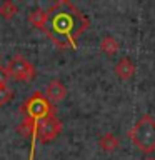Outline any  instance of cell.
I'll list each match as a JSON object with an SVG mask.
<instances>
[{
	"label": "cell",
	"mask_w": 155,
	"mask_h": 160,
	"mask_svg": "<svg viewBox=\"0 0 155 160\" xmlns=\"http://www.w3.org/2000/svg\"><path fill=\"white\" fill-rule=\"evenodd\" d=\"M45 97H47L52 103H57L60 100H63L67 97V87L62 83V80L58 78H53L50 80L47 88H45Z\"/></svg>",
	"instance_id": "8992f818"
},
{
	"label": "cell",
	"mask_w": 155,
	"mask_h": 160,
	"mask_svg": "<svg viewBox=\"0 0 155 160\" xmlns=\"http://www.w3.org/2000/svg\"><path fill=\"white\" fill-rule=\"evenodd\" d=\"M20 110H22V113H23L25 118L33 120L35 123L42 122L43 118L50 117V115H55L53 103L45 97V93L38 92V90H37V92H33L28 98L23 100Z\"/></svg>",
	"instance_id": "3957f363"
},
{
	"label": "cell",
	"mask_w": 155,
	"mask_h": 160,
	"mask_svg": "<svg viewBox=\"0 0 155 160\" xmlns=\"http://www.w3.org/2000/svg\"><path fill=\"white\" fill-rule=\"evenodd\" d=\"M18 13V7L15 5L12 0H5V2L0 5V17L5 20H10L12 17Z\"/></svg>",
	"instance_id": "8fae6325"
},
{
	"label": "cell",
	"mask_w": 155,
	"mask_h": 160,
	"mask_svg": "<svg viewBox=\"0 0 155 160\" xmlns=\"http://www.w3.org/2000/svg\"><path fill=\"white\" fill-rule=\"evenodd\" d=\"M28 22L32 23L35 28L43 30L45 22H47V10H43V8H37V10H33V12L28 15Z\"/></svg>",
	"instance_id": "30bf717a"
},
{
	"label": "cell",
	"mask_w": 155,
	"mask_h": 160,
	"mask_svg": "<svg viewBox=\"0 0 155 160\" xmlns=\"http://www.w3.org/2000/svg\"><path fill=\"white\" fill-rule=\"evenodd\" d=\"M13 97V92L12 88H8V85L5 87H0V105H7Z\"/></svg>",
	"instance_id": "7c38bea8"
},
{
	"label": "cell",
	"mask_w": 155,
	"mask_h": 160,
	"mask_svg": "<svg viewBox=\"0 0 155 160\" xmlns=\"http://www.w3.org/2000/svg\"><path fill=\"white\" fill-rule=\"evenodd\" d=\"M5 68H7L8 77L18 80V82H32L37 77L35 65L30 60L25 58L23 55H13V57H10Z\"/></svg>",
	"instance_id": "277c9868"
},
{
	"label": "cell",
	"mask_w": 155,
	"mask_h": 160,
	"mask_svg": "<svg viewBox=\"0 0 155 160\" xmlns=\"http://www.w3.org/2000/svg\"><path fill=\"white\" fill-rule=\"evenodd\" d=\"M143 160H155V157H147V158H143Z\"/></svg>",
	"instance_id": "5bb4252c"
},
{
	"label": "cell",
	"mask_w": 155,
	"mask_h": 160,
	"mask_svg": "<svg viewBox=\"0 0 155 160\" xmlns=\"http://www.w3.org/2000/svg\"><path fill=\"white\" fill-rule=\"evenodd\" d=\"M62 132V120L57 115H50L37 123V140L40 143H48Z\"/></svg>",
	"instance_id": "5b68a950"
},
{
	"label": "cell",
	"mask_w": 155,
	"mask_h": 160,
	"mask_svg": "<svg viewBox=\"0 0 155 160\" xmlns=\"http://www.w3.org/2000/svg\"><path fill=\"white\" fill-rule=\"evenodd\" d=\"M118 48H120V43H118V40L112 37V35H105V37L100 40V50H102L103 53H107V55H115L118 52Z\"/></svg>",
	"instance_id": "9c48e42d"
},
{
	"label": "cell",
	"mask_w": 155,
	"mask_h": 160,
	"mask_svg": "<svg viewBox=\"0 0 155 160\" xmlns=\"http://www.w3.org/2000/svg\"><path fill=\"white\" fill-rule=\"evenodd\" d=\"M90 20L68 0H60L47 8L43 32L60 48H75L80 33L87 30Z\"/></svg>",
	"instance_id": "6da1fadb"
},
{
	"label": "cell",
	"mask_w": 155,
	"mask_h": 160,
	"mask_svg": "<svg viewBox=\"0 0 155 160\" xmlns=\"http://www.w3.org/2000/svg\"><path fill=\"white\" fill-rule=\"evenodd\" d=\"M128 137L142 153L148 155L155 152V117L143 113L128 130Z\"/></svg>",
	"instance_id": "7a4b0ae2"
},
{
	"label": "cell",
	"mask_w": 155,
	"mask_h": 160,
	"mask_svg": "<svg viewBox=\"0 0 155 160\" xmlns=\"http://www.w3.org/2000/svg\"><path fill=\"white\" fill-rule=\"evenodd\" d=\"M8 73H7V68L5 67H2L0 65V87H5V85L8 83Z\"/></svg>",
	"instance_id": "4fadbf2b"
},
{
	"label": "cell",
	"mask_w": 155,
	"mask_h": 160,
	"mask_svg": "<svg viewBox=\"0 0 155 160\" xmlns=\"http://www.w3.org/2000/svg\"><path fill=\"white\" fill-rule=\"evenodd\" d=\"M120 145V138L115 135L113 132H105L102 137L98 138V147L103 150V152H113L117 150Z\"/></svg>",
	"instance_id": "ba28073f"
},
{
	"label": "cell",
	"mask_w": 155,
	"mask_h": 160,
	"mask_svg": "<svg viewBox=\"0 0 155 160\" xmlns=\"http://www.w3.org/2000/svg\"><path fill=\"white\" fill-rule=\"evenodd\" d=\"M135 70H137V67H135L133 60L130 58V57H122L117 63H115V73H117V77L120 80H130V78H133Z\"/></svg>",
	"instance_id": "52a82bcc"
}]
</instances>
